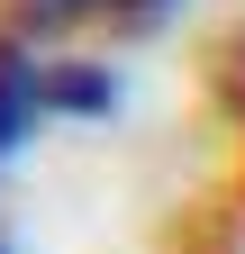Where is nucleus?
Wrapping results in <instances>:
<instances>
[{"label":"nucleus","instance_id":"obj_2","mask_svg":"<svg viewBox=\"0 0 245 254\" xmlns=\"http://www.w3.org/2000/svg\"><path fill=\"white\" fill-rule=\"evenodd\" d=\"M37 9H91V0H37Z\"/></svg>","mask_w":245,"mask_h":254},{"label":"nucleus","instance_id":"obj_1","mask_svg":"<svg viewBox=\"0 0 245 254\" xmlns=\"http://www.w3.org/2000/svg\"><path fill=\"white\" fill-rule=\"evenodd\" d=\"M37 109H46V73L18 46H0V164H9V145L37 127Z\"/></svg>","mask_w":245,"mask_h":254},{"label":"nucleus","instance_id":"obj_3","mask_svg":"<svg viewBox=\"0 0 245 254\" xmlns=\"http://www.w3.org/2000/svg\"><path fill=\"white\" fill-rule=\"evenodd\" d=\"M127 9H136V18H155V9H164V0H127Z\"/></svg>","mask_w":245,"mask_h":254}]
</instances>
